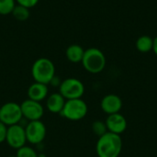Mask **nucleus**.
<instances>
[{"label":"nucleus","instance_id":"nucleus-1","mask_svg":"<svg viewBox=\"0 0 157 157\" xmlns=\"http://www.w3.org/2000/svg\"><path fill=\"white\" fill-rule=\"evenodd\" d=\"M122 150V139L121 135L106 132L98 137L96 144V152L98 157H119Z\"/></svg>","mask_w":157,"mask_h":157},{"label":"nucleus","instance_id":"nucleus-2","mask_svg":"<svg viewBox=\"0 0 157 157\" xmlns=\"http://www.w3.org/2000/svg\"><path fill=\"white\" fill-rule=\"evenodd\" d=\"M31 75L34 82L48 86L55 77L54 63L48 58H39L32 64Z\"/></svg>","mask_w":157,"mask_h":157},{"label":"nucleus","instance_id":"nucleus-3","mask_svg":"<svg viewBox=\"0 0 157 157\" xmlns=\"http://www.w3.org/2000/svg\"><path fill=\"white\" fill-rule=\"evenodd\" d=\"M83 67L91 74L101 73L106 66L107 60L105 54L98 48H88L85 50L84 57L82 59Z\"/></svg>","mask_w":157,"mask_h":157},{"label":"nucleus","instance_id":"nucleus-4","mask_svg":"<svg viewBox=\"0 0 157 157\" xmlns=\"http://www.w3.org/2000/svg\"><path fill=\"white\" fill-rule=\"evenodd\" d=\"M87 111L88 107L86 103L82 98H75L66 100L60 114L66 120L77 121L84 119L86 116Z\"/></svg>","mask_w":157,"mask_h":157},{"label":"nucleus","instance_id":"nucleus-5","mask_svg":"<svg viewBox=\"0 0 157 157\" xmlns=\"http://www.w3.org/2000/svg\"><path fill=\"white\" fill-rule=\"evenodd\" d=\"M59 93L66 100L82 98L85 93V86L77 78H66L60 83Z\"/></svg>","mask_w":157,"mask_h":157},{"label":"nucleus","instance_id":"nucleus-6","mask_svg":"<svg viewBox=\"0 0 157 157\" xmlns=\"http://www.w3.org/2000/svg\"><path fill=\"white\" fill-rule=\"evenodd\" d=\"M23 116L20 104L16 102H7L0 107V121L7 127L19 124Z\"/></svg>","mask_w":157,"mask_h":157},{"label":"nucleus","instance_id":"nucleus-7","mask_svg":"<svg viewBox=\"0 0 157 157\" xmlns=\"http://www.w3.org/2000/svg\"><path fill=\"white\" fill-rule=\"evenodd\" d=\"M27 141L31 144H41L46 137V126L41 121H29L25 127Z\"/></svg>","mask_w":157,"mask_h":157},{"label":"nucleus","instance_id":"nucleus-8","mask_svg":"<svg viewBox=\"0 0 157 157\" xmlns=\"http://www.w3.org/2000/svg\"><path fill=\"white\" fill-rule=\"evenodd\" d=\"M6 144L13 149L17 150L26 145L27 136L25 128L20 124H16L7 127V132L6 137Z\"/></svg>","mask_w":157,"mask_h":157},{"label":"nucleus","instance_id":"nucleus-9","mask_svg":"<svg viewBox=\"0 0 157 157\" xmlns=\"http://www.w3.org/2000/svg\"><path fill=\"white\" fill-rule=\"evenodd\" d=\"M20 109L23 118L27 119L29 121H40L44 115V108L41 103L29 98L20 104Z\"/></svg>","mask_w":157,"mask_h":157},{"label":"nucleus","instance_id":"nucleus-10","mask_svg":"<svg viewBox=\"0 0 157 157\" xmlns=\"http://www.w3.org/2000/svg\"><path fill=\"white\" fill-rule=\"evenodd\" d=\"M107 125L108 132L121 135L127 129V121L123 115L121 113H115L108 115V118L105 121Z\"/></svg>","mask_w":157,"mask_h":157},{"label":"nucleus","instance_id":"nucleus-11","mask_svg":"<svg viewBox=\"0 0 157 157\" xmlns=\"http://www.w3.org/2000/svg\"><path fill=\"white\" fill-rule=\"evenodd\" d=\"M101 109L107 114L111 115L115 113H120L122 108V100L121 98L114 94H109L105 96L100 103Z\"/></svg>","mask_w":157,"mask_h":157},{"label":"nucleus","instance_id":"nucleus-12","mask_svg":"<svg viewBox=\"0 0 157 157\" xmlns=\"http://www.w3.org/2000/svg\"><path fill=\"white\" fill-rule=\"evenodd\" d=\"M48 92H49V89H48L47 85L34 82L29 86L27 94H28V98L38 101V102H41L42 100L47 98Z\"/></svg>","mask_w":157,"mask_h":157},{"label":"nucleus","instance_id":"nucleus-13","mask_svg":"<svg viewBox=\"0 0 157 157\" xmlns=\"http://www.w3.org/2000/svg\"><path fill=\"white\" fill-rule=\"evenodd\" d=\"M66 99L58 92L52 93L46 98V108L47 109L54 114H60L65 104Z\"/></svg>","mask_w":157,"mask_h":157},{"label":"nucleus","instance_id":"nucleus-14","mask_svg":"<svg viewBox=\"0 0 157 157\" xmlns=\"http://www.w3.org/2000/svg\"><path fill=\"white\" fill-rule=\"evenodd\" d=\"M85 50L82 46L78 44H72L67 47L65 51L66 58L69 62L73 63H78L82 62V59L84 57Z\"/></svg>","mask_w":157,"mask_h":157},{"label":"nucleus","instance_id":"nucleus-15","mask_svg":"<svg viewBox=\"0 0 157 157\" xmlns=\"http://www.w3.org/2000/svg\"><path fill=\"white\" fill-rule=\"evenodd\" d=\"M153 45H154V39L148 35L140 36L135 43L136 49L143 53H147L153 51Z\"/></svg>","mask_w":157,"mask_h":157},{"label":"nucleus","instance_id":"nucleus-16","mask_svg":"<svg viewBox=\"0 0 157 157\" xmlns=\"http://www.w3.org/2000/svg\"><path fill=\"white\" fill-rule=\"evenodd\" d=\"M12 16L18 21H26L29 17V8H27L20 5H16L13 11Z\"/></svg>","mask_w":157,"mask_h":157},{"label":"nucleus","instance_id":"nucleus-17","mask_svg":"<svg viewBox=\"0 0 157 157\" xmlns=\"http://www.w3.org/2000/svg\"><path fill=\"white\" fill-rule=\"evenodd\" d=\"M16 6V0H0V15L11 14Z\"/></svg>","mask_w":157,"mask_h":157},{"label":"nucleus","instance_id":"nucleus-18","mask_svg":"<svg viewBox=\"0 0 157 157\" xmlns=\"http://www.w3.org/2000/svg\"><path fill=\"white\" fill-rule=\"evenodd\" d=\"M92 131L98 137L104 135L106 132H108V129H107V125L105 121H94L92 123Z\"/></svg>","mask_w":157,"mask_h":157},{"label":"nucleus","instance_id":"nucleus-19","mask_svg":"<svg viewBox=\"0 0 157 157\" xmlns=\"http://www.w3.org/2000/svg\"><path fill=\"white\" fill-rule=\"evenodd\" d=\"M16 157H39V155L32 147L24 145L17 150Z\"/></svg>","mask_w":157,"mask_h":157},{"label":"nucleus","instance_id":"nucleus-20","mask_svg":"<svg viewBox=\"0 0 157 157\" xmlns=\"http://www.w3.org/2000/svg\"><path fill=\"white\" fill-rule=\"evenodd\" d=\"M39 1L40 0H16V3L27 8H31V7H34L39 3Z\"/></svg>","mask_w":157,"mask_h":157},{"label":"nucleus","instance_id":"nucleus-21","mask_svg":"<svg viewBox=\"0 0 157 157\" xmlns=\"http://www.w3.org/2000/svg\"><path fill=\"white\" fill-rule=\"evenodd\" d=\"M6 132H7V126L4 124L2 121H0V144L6 142Z\"/></svg>","mask_w":157,"mask_h":157},{"label":"nucleus","instance_id":"nucleus-22","mask_svg":"<svg viewBox=\"0 0 157 157\" xmlns=\"http://www.w3.org/2000/svg\"><path fill=\"white\" fill-rule=\"evenodd\" d=\"M153 52L157 56V37L154 39V45H153Z\"/></svg>","mask_w":157,"mask_h":157},{"label":"nucleus","instance_id":"nucleus-23","mask_svg":"<svg viewBox=\"0 0 157 157\" xmlns=\"http://www.w3.org/2000/svg\"><path fill=\"white\" fill-rule=\"evenodd\" d=\"M9 157H16V155H12V156H9Z\"/></svg>","mask_w":157,"mask_h":157}]
</instances>
